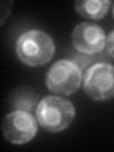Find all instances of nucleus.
Segmentation results:
<instances>
[{
	"instance_id": "nucleus-1",
	"label": "nucleus",
	"mask_w": 114,
	"mask_h": 152,
	"mask_svg": "<svg viewBox=\"0 0 114 152\" xmlns=\"http://www.w3.org/2000/svg\"><path fill=\"white\" fill-rule=\"evenodd\" d=\"M55 45L52 38L43 31L31 30L22 33L16 43V53L24 64L39 66L53 57Z\"/></svg>"
},
{
	"instance_id": "nucleus-2",
	"label": "nucleus",
	"mask_w": 114,
	"mask_h": 152,
	"mask_svg": "<svg viewBox=\"0 0 114 152\" xmlns=\"http://www.w3.org/2000/svg\"><path fill=\"white\" fill-rule=\"evenodd\" d=\"M74 116L75 109L71 102L58 96L43 98L36 107L38 123L50 132H59L66 129Z\"/></svg>"
},
{
	"instance_id": "nucleus-3",
	"label": "nucleus",
	"mask_w": 114,
	"mask_h": 152,
	"mask_svg": "<svg viewBox=\"0 0 114 152\" xmlns=\"http://www.w3.org/2000/svg\"><path fill=\"white\" fill-rule=\"evenodd\" d=\"M82 72L79 66L70 60H59L52 65L47 73L46 84L50 91L71 95L80 87Z\"/></svg>"
},
{
	"instance_id": "nucleus-4",
	"label": "nucleus",
	"mask_w": 114,
	"mask_h": 152,
	"mask_svg": "<svg viewBox=\"0 0 114 152\" xmlns=\"http://www.w3.org/2000/svg\"><path fill=\"white\" fill-rule=\"evenodd\" d=\"M84 90L95 101L114 97V66L108 63H96L84 75Z\"/></svg>"
},
{
	"instance_id": "nucleus-5",
	"label": "nucleus",
	"mask_w": 114,
	"mask_h": 152,
	"mask_svg": "<svg viewBox=\"0 0 114 152\" xmlns=\"http://www.w3.org/2000/svg\"><path fill=\"white\" fill-rule=\"evenodd\" d=\"M2 130L5 139L14 145H23L33 139L37 132V122L31 114L19 109L4 118Z\"/></svg>"
},
{
	"instance_id": "nucleus-6",
	"label": "nucleus",
	"mask_w": 114,
	"mask_h": 152,
	"mask_svg": "<svg viewBox=\"0 0 114 152\" xmlns=\"http://www.w3.org/2000/svg\"><path fill=\"white\" fill-rule=\"evenodd\" d=\"M72 45L78 51L86 54H94L106 47V34L97 24L83 22L73 28L71 34Z\"/></svg>"
},
{
	"instance_id": "nucleus-7",
	"label": "nucleus",
	"mask_w": 114,
	"mask_h": 152,
	"mask_svg": "<svg viewBox=\"0 0 114 152\" xmlns=\"http://www.w3.org/2000/svg\"><path fill=\"white\" fill-rule=\"evenodd\" d=\"M110 1L108 0H85L74 3L75 11L81 16L92 20L102 19L107 14Z\"/></svg>"
},
{
	"instance_id": "nucleus-8",
	"label": "nucleus",
	"mask_w": 114,
	"mask_h": 152,
	"mask_svg": "<svg viewBox=\"0 0 114 152\" xmlns=\"http://www.w3.org/2000/svg\"><path fill=\"white\" fill-rule=\"evenodd\" d=\"M106 46L107 52L114 58V31H112L108 34L106 41Z\"/></svg>"
},
{
	"instance_id": "nucleus-9",
	"label": "nucleus",
	"mask_w": 114,
	"mask_h": 152,
	"mask_svg": "<svg viewBox=\"0 0 114 152\" xmlns=\"http://www.w3.org/2000/svg\"><path fill=\"white\" fill-rule=\"evenodd\" d=\"M113 14H114V8H113Z\"/></svg>"
}]
</instances>
